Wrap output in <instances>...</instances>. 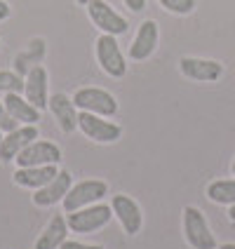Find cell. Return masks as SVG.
Returning <instances> with one entry per match:
<instances>
[{"instance_id": "d6986e66", "label": "cell", "mask_w": 235, "mask_h": 249, "mask_svg": "<svg viewBox=\"0 0 235 249\" xmlns=\"http://www.w3.org/2000/svg\"><path fill=\"white\" fill-rule=\"evenodd\" d=\"M207 197L214 205H235V179H217L207 186Z\"/></svg>"}, {"instance_id": "f1b7e54d", "label": "cell", "mask_w": 235, "mask_h": 249, "mask_svg": "<svg viewBox=\"0 0 235 249\" xmlns=\"http://www.w3.org/2000/svg\"><path fill=\"white\" fill-rule=\"evenodd\" d=\"M231 172H233V177H235V158H233V165H231Z\"/></svg>"}, {"instance_id": "ba28073f", "label": "cell", "mask_w": 235, "mask_h": 249, "mask_svg": "<svg viewBox=\"0 0 235 249\" xmlns=\"http://www.w3.org/2000/svg\"><path fill=\"white\" fill-rule=\"evenodd\" d=\"M17 167H42V165H59L61 162V148L45 141V139H36L33 143H28L24 151L14 158Z\"/></svg>"}, {"instance_id": "8fae6325", "label": "cell", "mask_w": 235, "mask_h": 249, "mask_svg": "<svg viewBox=\"0 0 235 249\" xmlns=\"http://www.w3.org/2000/svg\"><path fill=\"white\" fill-rule=\"evenodd\" d=\"M71 186H73L71 172L69 169H59L54 179L33 193V205H36V207H52V205L61 202V200L66 197V193L71 191Z\"/></svg>"}, {"instance_id": "9a60e30c", "label": "cell", "mask_w": 235, "mask_h": 249, "mask_svg": "<svg viewBox=\"0 0 235 249\" xmlns=\"http://www.w3.org/2000/svg\"><path fill=\"white\" fill-rule=\"evenodd\" d=\"M47 108L54 115L56 124H59V129L64 134H73L78 129V108H75V104H73V99L69 94H64V92L52 94Z\"/></svg>"}, {"instance_id": "7a4b0ae2", "label": "cell", "mask_w": 235, "mask_h": 249, "mask_svg": "<svg viewBox=\"0 0 235 249\" xmlns=\"http://www.w3.org/2000/svg\"><path fill=\"white\" fill-rule=\"evenodd\" d=\"M183 237L193 249H219L205 214L193 205L183 207Z\"/></svg>"}, {"instance_id": "83f0119b", "label": "cell", "mask_w": 235, "mask_h": 249, "mask_svg": "<svg viewBox=\"0 0 235 249\" xmlns=\"http://www.w3.org/2000/svg\"><path fill=\"white\" fill-rule=\"evenodd\" d=\"M75 2H78V5H83V7H87V5H90L92 0H75Z\"/></svg>"}, {"instance_id": "f546056e", "label": "cell", "mask_w": 235, "mask_h": 249, "mask_svg": "<svg viewBox=\"0 0 235 249\" xmlns=\"http://www.w3.org/2000/svg\"><path fill=\"white\" fill-rule=\"evenodd\" d=\"M0 143H2V129H0Z\"/></svg>"}, {"instance_id": "30bf717a", "label": "cell", "mask_w": 235, "mask_h": 249, "mask_svg": "<svg viewBox=\"0 0 235 249\" xmlns=\"http://www.w3.org/2000/svg\"><path fill=\"white\" fill-rule=\"evenodd\" d=\"M36 139H40L36 124H19L17 129L7 132V134L2 137V143H0V160H2V162H12L14 158L24 151L28 143H33Z\"/></svg>"}, {"instance_id": "44dd1931", "label": "cell", "mask_w": 235, "mask_h": 249, "mask_svg": "<svg viewBox=\"0 0 235 249\" xmlns=\"http://www.w3.org/2000/svg\"><path fill=\"white\" fill-rule=\"evenodd\" d=\"M163 7H165L167 12L172 14H179V17H186V14H191L195 10V0H158Z\"/></svg>"}, {"instance_id": "4316f807", "label": "cell", "mask_w": 235, "mask_h": 249, "mask_svg": "<svg viewBox=\"0 0 235 249\" xmlns=\"http://www.w3.org/2000/svg\"><path fill=\"white\" fill-rule=\"evenodd\" d=\"M219 249H235V245H233V242H226V245H221Z\"/></svg>"}, {"instance_id": "2e32d148", "label": "cell", "mask_w": 235, "mask_h": 249, "mask_svg": "<svg viewBox=\"0 0 235 249\" xmlns=\"http://www.w3.org/2000/svg\"><path fill=\"white\" fill-rule=\"evenodd\" d=\"M59 167L56 165H42V167H17L14 172V183L21 186V188H31V191H38L45 183L56 177Z\"/></svg>"}, {"instance_id": "ac0fdd59", "label": "cell", "mask_w": 235, "mask_h": 249, "mask_svg": "<svg viewBox=\"0 0 235 249\" xmlns=\"http://www.w3.org/2000/svg\"><path fill=\"white\" fill-rule=\"evenodd\" d=\"M5 106H7V111L12 115L14 120L19 124H38L40 123V111L28 101L26 97H21V94H5Z\"/></svg>"}, {"instance_id": "7402d4cb", "label": "cell", "mask_w": 235, "mask_h": 249, "mask_svg": "<svg viewBox=\"0 0 235 249\" xmlns=\"http://www.w3.org/2000/svg\"><path fill=\"white\" fill-rule=\"evenodd\" d=\"M17 127H19V123L10 115L7 106H5V101H0V129L7 134V132H12V129H17Z\"/></svg>"}, {"instance_id": "d4e9b609", "label": "cell", "mask_w": 235, "mask_h": 249, "mask_svg": "<svg viewBox=\"0 0 235 249\" xmlns=\"http://www.w3.org/2000/svg\"><path fill=\"white\" fill-rule=\"evenodd\" d=\"M10 14H12V7L5 2V0H0V21H5V19H10Z\"/></svg>"}, {"instance_id": "5bb4252c", "label": "cell", "mask_w": 235, "mask_h": 249, "mask_svg": "<svg viewBox=\"0 0 235 249\" xmlns=\"http://www.w3.org/2000/svg\"><path fill=\"white\" fill-rule=\"evenodd\" d=\"M24 97L40 113L50 106V83L45 66H33L28 71V75L24 78Z\"/></svg>"}, {"instance_id": "3957f363", "label": "cell", "mask_w": 235, "mask_h": 249, "mask_svg": "<svg viewBox=\"0 0 235 249\" xmlns=\"http://www.w3.org/2000/svg\"><path fill=\"white\" fill-rule=\"evenodd\" d=\"M108 195V183L101 179H85V181H78L71 186V191L66 193V197L61 200L64 205V212H75V209H83V207H90L94 205L99 200H104Z\"/></svg>"}, {"instance_id": "52a82bcc", "label": "cell", "mask_w": 235, "mask_h": 249, "mask_svg": "<svg viewBox=\"0 0 235 249\" xmlns=\"http://www.w3.org/2000/svg\"><path fill=\"white\" fill-rule=\"evenodd\" d=\"M87 14H90L92 24H94L101 33H108V36H115V38L127 33V28H129L127 19H125L123 14L115 12L106 0H92V2L87 5Z\"/></svg>"}, {"instance_id": "277c9868", "label": "cell", "mask_w": 235, "mask_h": 249, "mask_svg": "<svg viewBox=\"0 0 235 249\" xmlns=\"http://www.w3.org/2000/svg\"><path fill=\"white\" fill-rule=\"evenodd\" d=\"M73 104L78 111H87V113H97L104 118H113L118 113V101L108 89H101V87H80L75 94H73Z\"/></svg>"}, {"instance_id": "cb8c5ba5", "label": "cell", "mask_w": 235, "mask_h": 249, "mask_svg": "<svg viewBox=\"0 0 235 249\" xmlns=\"http://www.w3.org/2000/svg\"><path fill=\"white\" fill-rule=\"evenodd\" d=\"M123 2L132 10V12H141V10L146 7V0H123Z\"/></svg>"}, {"instance_id": "603a6c76", "label": "cell", "mask_w": 235, "mask_h": 249, "mask_svg": "<svg viewBox=\"0 0 235 249\" xmlns=\"http://www.w3.org/2000/svg\"><path fill=\"white\" fill-rule=\"evenodd\" d=\"M59 249H104L101 245H87V242H78V240H66Z\"/></svg>"}, {"instance_id": "8992f818", "label": "cell", "mask_w": 235, "mask_h": 249, "mask_svg": "<svg viewBox=\"0 0 235 249\" xmlns=\"http://www.w3.org/2000/svg\"><path fill=\"white\" fill-rule=\"evenodd\" d=\"M97 61L101 71L111 78H125L127 75V59H125L115 36L101 33L97 38Z\"/></svg>"}, {"instance_id": "9c48e42d", "label": "cell", "mask_w": 235, "mask_h": 249, "mask_svg": "<svg viewBox=\"0 0 235 249\" xmlns=\"http://www.w3.org/2000/svg\"><path fill=\"white\" fill-rule=\"evenodd\" d=\"M111 209L113 216L120 221L123 231L127 235H137L144 226V214H141V207L137 205V200H132L129 195H113L111 197Z\"/></svg>"}, {"instance_id": "ffe728a7", "label": "cell", "mask_w": 235, "mask_h": 249, "mask_svg": "<svg viewBox=\"0 0 235 249\" xmlns=\"http://www.w3.org/2000/svg\"><path fill=\"white\" fill-rule=\"evenodd\" d=\"M0 92L5 94H21L24 92V78L12 71H0Z\"/></svg>"}, {"instance_id": "6da1fadb", "label": "cell", "mask_w": 235, "mask_h": 249, "mask_svg": "<svg viewBox=\"0 0 235 249\" xmlns=\"http://www.w3.org/2000/svg\"><path fill=\"white\" fill-rule=\"evenodd\" d=\"M113 219V209L111 205H90V207L75 209L66 214V223H69L71 233H97L101 228H106Z\"/></svg>"}, {"instance_id": "484cf974", "label": "cell", "mask_w": 235, "mask_h": 249, "mask_svg": "<svg viewBox=\"0 0 235 249\" xmlns=\"http://www.w3.org/2000/svg\"><path fill=\"white\" fill-rule=\"evenodd\" d=\"M228 219L235 223V205H231V209H228Z\"/></svg>"}, {"instance_id": "4fadbf2b", "label": "cell", "mask_w": 235, "mask_h": 249, "mask_svg": "<svg viewBox=\"0 0 235 249\" xmlns=\"http://www.w3.org/2000/svg\"><path fill=\"white\" fill-rule=\"evenodd\" d=\"M179 71L198 83H217L223 75V66L214 59H198V56H183L179 61Z\"/></svg>"}, {"instance_id": "5b68a950", "label": "cell", "mask_w": 235, "mask_h": 249, "mask_svg": "<svg viewBox=\"0 0 235 249\" xmlns=\"http://www.w3.org/2000/svg\"><path fill=\"white\" fill-rule=\"evenodd\" d=\"M78 129L87 139H92L94 143H115L118 139L123 137V127L120 124L106 120L104 115L87 111H78Z\"/></svg>"}, {"instance_id": "7c38bea8", "label": "cell", "mask_w": 235, "mask_h": 249, "mask_svg": "<svg viewBox=\"0 0 235 249\" xmlns=\"http://www.w3.org/2000/svg\"><path fill=\"white\" fill-rule=\"evenodd\" d=\"M158 40H160V28H158V21L153 19H146L141 26H139L134 40L129 45V59L132 61H146L148 56L155 52L158 47Z\"/></svg>"}, {"instance_id": "e0dca14e", "label": "cell", "mask_w": 235, "mask_h": 249, "mask_svg": "<svg viewBox=\"0 0 235 249\" xmlns=\"http://www.w3.org/2000/svg\"><path fill=\"white\" fill-rule=\"evenodd\" d=\"M66 240H69V223H66V216L56 214V216H52V221L45 226V231L40 233V237L36 240V249H59Z\"/></svg>"}]
</instances>
